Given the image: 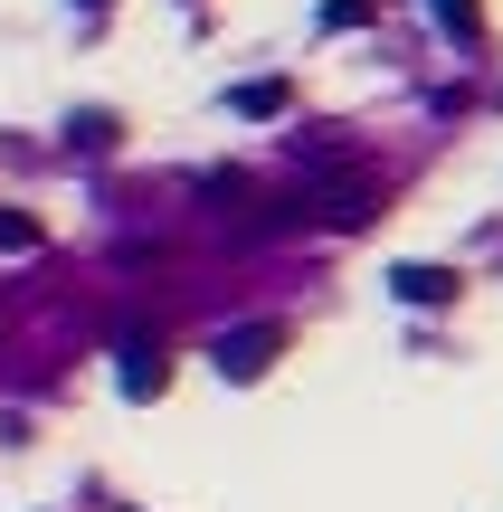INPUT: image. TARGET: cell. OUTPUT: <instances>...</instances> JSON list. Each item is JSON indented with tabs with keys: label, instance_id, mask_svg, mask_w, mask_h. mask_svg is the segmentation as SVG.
Segmentation results:
<instances>
[{
	"label": "cell",
	"instance_id": "6da1fadb",
	"mask_svg": "<svg viewBox=\"0 0 503 512\" xmlns=\"http://www.w3.org/2000/svg\"><path fill=\"white\" fill-rule=\"evenodd\" d=\"M276 351H285V323H247V332H219V351H209V361H219L228 380H257Z\"/></svg>",
	"mask_w": 503,
	"mask_h": 512
},
{
	"label": "cell",
	"instance_id": "7a4b0ae2",
	"mask_svg": "<svg viewBox=\"0 0 503 512\" xmlns=\"http://www.w3.org/2000/svg\"><path fill=\"white\" fill-rule=\"evenodd\" d=\"M390 285L409 294V304H456V275H447V266H399Z\"/></svg>",
	"mask_w": 503,
	"mask_h": 512
},
{
	"label": "cell",
	"instance_id": "3957f363",
	"mask_svg": "<svg viewBox=\"0 0 503 512\" xmlns=\"http://www.w3.org/2000/svg\"><path fill=\"white\" fill-rule=\"evenodd\" d=\"M162 380H171V370H162V351H152V342H124V399H152Z\"/></svg>",
	"mask_w": 503,
	"mask_h": 512
},
{
	"label": "cell",
	"instance_id": "277c9868",
	"mask_svg": "<svg viewBox=\"0 0 503 512\" xmlns=\"http://www.w3.org/2000/svg\"><path fill=\"white\" fill-rule=\"evenodd\" d=\"M228 105H238V114H285V86H276V76H257V86H238Z\"/></svg>",
	"mask_w": 503,
	"mask_h": 512
},
{
	"label": "cell",
	"instance_id": "5b68a950",
	"mask_svg": "<svg viewBox=\"0 0 503 512\" xmlns=\"http://www.w3.org/2000/svg\"><path fill=\"white\" fill-rule=\"evenodd\" d=\"M67 133H76V143H86V152H105V143H114V114H76Z\"/></svg>",
	"mask_w": 503,
	"mask_h": 512
},
{
	"label": "cell",
	"instance_id": "8992f818",
	"mask_svg": "<svg viewBox=\"0 0 503 512\" xmlns=\"http://www.w3.org/2000/svg\"><path fill=\"white\" fill-rule=\"evenodd\" d=\"M437 19H447V29H475V0H428Z\"/></svg>",
	"mask_w": 503,
	"mask_h": 512
},
{
	"label": "cell",
	"instance_id": "52a82bcc",
	"mask_svg": "<svg viewBox=\"0 0 503 512\" xmlns=\"http://www.w3.org/2000/svg\"><path fill=\"white\" fill-rule=\"evenodd\" d=\"M86 10H95V0H86Z\"/></svg>",
	"mask_w": 503,
	"mask_h": 512
}]
</instances>
